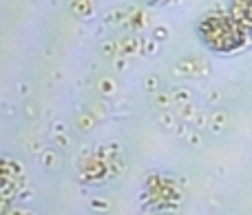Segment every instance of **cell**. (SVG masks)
<instances>
[{
    "label": "cell",
    "instance_id": "6da1fadb",
    "mask_svg": "<svg viewBox=\"0 0 252 215\" xmlns=\"http://www.w3.org/2000/svg\"><path fill=\"white\" fill-rule=\"evenodd\" d=\"M246 29L237 22V18L226 16H210L201 22V36L206 44L217 51H232L244 42Z\"/></svg>",
    "mask_w": 252,
    "mask_h": 215
},
{
    "label": "cell",
    "instance_id": "7a4b0ae2",
    "mask_svg": "<svg viewBox=\"0 0 252 215\" xmlns=\"http://www.w3.org/2000/svg\"><path fill=\"white\" fill-rule=\"evenodd\" d=\"M232 16L237 18V22H239L246 31L252 34V0H235Z\"/></svg>",
    "mask_w": 252,
    "mask_h": 215
}]
</instances>
